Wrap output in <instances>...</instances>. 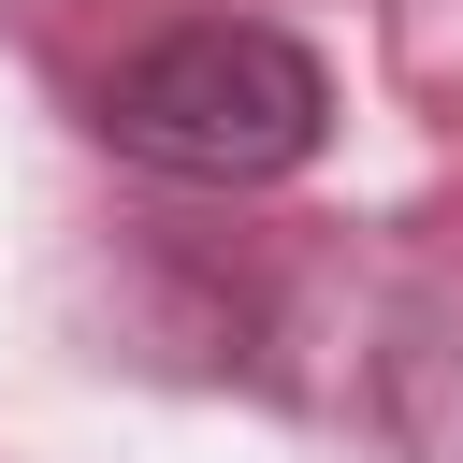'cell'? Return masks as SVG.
I'll list each match as a JSON object with an SVG mask.
<instances>
[{"instance_id":"cell-1","label":"cell","mask_w":463,"mask_h":463,"mask_svg":"<svg viewBox=\"0 0 463 463\" xmlns=\"http://www.w3.org/2000/svg\"><path fill=\"white\" fill-rule=\"evenodd\" d=\"M318 130H333V72L260 14H188L101 87V145L174 188H275L318 159Z\"/></svg>"}]
</instances>
